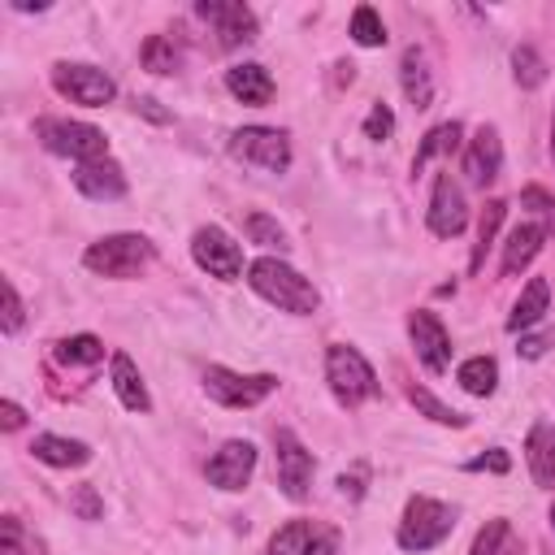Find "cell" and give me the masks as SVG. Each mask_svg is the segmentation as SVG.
Wrapping results in <instances>:
<instances>
[{"mask_svg": "<svg viewBox=\"0 0 555 555\" xmlns=\"http://www.w3.org/2000/svg\"><path fill=\"white\" fill-rule=\"evenodd\" d=\"M247 282H251V291H256L260 299H269L273 308H282V312H291V317H312V312L321 308L317 286H312L299 269H291L286 260H278V256L251 260Z\"/></svg>", "mask_w": 555, "mask_h": 555, "instance_id": "6da1fadb", "label": "cell"}, {"mask_svg": "<svg viewBox=\"0 0 555 555\" xmlns=\"http://www.w3.org/2000/svg\"><path fill=\"white\" fill-rule=\"evenodd\" d=\"M152 243L143 238V234H104V238H95L87 251H82V264L91 269V273H100V278H134V273H143L147 264H152Z\"/></svg>", "mask_w": 555, "mask_h": 555, "instance_id": "7a4b0ae2", "label": "cell"}, {"mask_svg": "<svg viewBox=\"0 0 555 555\" xmlns=\"http://www.w3.org/2000/svg\"><path fill=\"white\" fill-rule=\"evenodd\" d=\"M35 139L56 152V156H69L74 165H87V160H104L108 156V139L104 130L87 126V121H65V117H39L35 121Z\"/></svg>", "mask_w": 555, "mask_h": 555, "instance_id": "3957f363", "label": "cell"}, {"mask_svg": "<svg viewBox=\"0 0 555 555\" xmlns=\"http://www.w3.org/2000/svg\"><path fill=\"white\" fill-rule=\"evenodd\" d=\"M325 382H330V390H334V399H338L343 408H356V403H364V399L377 395V373H373V364H369L356 347H347V343H334V347L325 351Z\"/></svg>", "mask_w": 555, "mask_h": 555, "instance_id": "277c9868", "label": "cell"}, {"mask_svg": "<svg viewBox=\"0 0 555 555\" xmlns=\"http://www.w3.org/2000/svg\"><path fill=\"white\" fill-rule=\"evenodd\" d=\"M451 529H455V512H451L447 503L429 499V494H416V499H408L395 538H399L403 551H429V546H438L442 538H451Z\"/></svg>", "mask_w": 555, "mask_h": 555, "instance_id": "5b68a950", "label": "cell"}, {"mask_svg": "<svg viewBox=\"0 0 555 555\" xmlns=\"http://www.w3.org/2000/svg\"><path fill=\"white\" fill-rule=\"evenodd\" d=\"M273 390H278L273 373H234V369H221V364L204 369V395L221 408H256Z\"/></svg>", "mask_w": 555, "mask_h": 555, "instance_id": "8992f818", "label": "cell"}, {"mask_svg": "<svg viewBox=\"0 0 555 555\" xmlns=\"http://www.w3.org/2000/svg\"><path fill=\"white\" fill-rule=\"evenodd\" d=\"M52 87L69 100V104H87V108H104L113 95H117V82L95 69V65H82V61H61L52 65Z\"/></svg>", "mask_w": 555, "mask_h": 555, "instance_id": "52a82bcc", "label": "cell"}, {"mask_svg": "<svg viewBox=\"0 0 555 555\" xmlns=\"http://www.w3.org/2000/svg\"><path fill=\"white\" fill-rule=\"evenodd\" d=\"M230 156L243 160V165L282 173V169L291 165V143H286V134L273 130V126H243V130L230 134Z\"/></svg>", "mask_w": 555, "mask_h": 555, "instance_id": "ba28073f", "label": "cell"}, {"mask_svg": "<svg viewBox=\"0 0 555 555\" xmlns=\"http://www.w3.org/2000/svg\"><path fill=\"white\" fill-rule=\"evenodd\" d=\"M191 256H195V264H199L208 278L234 282V278L243 273V247H238L221 225H199L195 238H191Z\"/></svg>", "mask_w": 555, "mask_h": 555, "instance_id": "9c48e42d", "label": "cell"}, {"mask_svg": "<svg viewBox=\"0 0 555 555\" xmlns=\"http://www.w3.org/2000/svg\"><path fill=\"white\" fill-rule=\"evenodd\" d=\"M273 451H278V486L286 499H308V486H312V451L299 442L295 429H273Z\"/></svg>", "mask_w": 555, "mask_h": 555, "instance_id": "30bf717a", "label": "cell"}, {"mask_svg": "<svg viewBox=\"0 0 555 555\" xmlns=\"http://www.w3.org/2000/svg\"><path fill=\"white\" fill-rule=\"evenodd\" d=\"M195 17L212 26V35H217L221 48L251 43L256 30H260V26H256V13H251L247 4H238V0H199V4H195Z\"/></svg>", "mask_w": 555, "mask_h": 555, "instance_id": "8fae6325", "label": "cell"}, {"mask_svg": "<svg viewBox=\"0 0 555 555\" xmlns=\"http://www.w3.org/2000/svg\"><path fill=\"white\" fill-rule=\"evenodd\" d=\"M334 551H338V533L321 520H286L269 538V555H334Z\"/></svg>", "mask_w": 555, "mask_h": 555, "instance_id": "7c38bea8", "label": "cell"}, {"mask_svg": "<svg viewBox=\"0 0 555 555\" xmlns=\"http://www.w3.org/2000/svg\"><path fill=\"white\" fill-rule=\"evenodd\" d=\"M429 230L438 238H455L464 225H468V208H464V191L455 186L451 173H438L434 178V191H429V212H425Z\"/></svg>", "mask_w": 555, "mask_h": 555, "instance_id": "4fadbf2b", "label": "cell"}, {"mask_svg": "<svg viewBox=\"0 0 555 555\" xmlns=\"http://www.w3.org/2000/svg\"><path fill=\"white\" fill-rule=\"evenodd\" d=\"M251 468H256V447H251L247 438L221 442V447L212 451V460L204 464V473H208V481H212L217 490H243L247 477H251Z\"/></svg>", "mask_w": 555, "mask_h": 555, "instance_id": "5bb4252c", "label": "cell"}, {"mask_svg": "<svg viewBox=\"0 0 555 555\" xmlns=\"http://www.w3.org/2000/svg\"><path fill=\"white\" fill-rule=\"evenodd\" d=\"M408 334H412L416 360L429 373H447V364H451V334L442 330V321L434 312H412L408 317Z\"/></svg>", "mask_w": 555, "mask_h": 555, "instance_id": "9a60e30c", "label": "cell"}, {"mask_svg": "<svg viewBox=\"0 0 555 555\" xmlns=\"http://www.w3.org/2000/svg\"><path fill=\"white\" fill-rule=\"evenodd\" d=\"M499 169H503L499 130H494V126H481V130L468 139V147H464V178H468L473 186H486V182L499 178Z\"/></svg>", "mask_w": 555, "mask_h": 555, "instance_id": "2e32d148", "label": "cell"}, {"mask_svg": "<svg viewBox=\"0 0 555 555\" xmlns=\"http://www.w3.org/2000/svg\"><path fill=\"white\" fill-rule=\"evenodd\" d=\"M74 186L87 195V199H121L126 195V173L117 160H87V165H74Z\"/></svg>", "mask_w": 555, "mask_h": 555, "instance_id": "e0dca14e", "label": "cell"}, {"mask_svg": "<svg viewBox=\"0 0 555 555\" xmlns=\"http://www.w3.org/2000/svg\"><path fill=\"white\" fill-rule=\"evenodd\" d=\"M225 91H230L238 104L260 108V104H269V100H273V78H269V69H264V65L247 61V65L225 69Z\"/></svg>", "mask_w": 555, "mask_h": 555, "instance_id": "ac0fdd59", "label": "cell"}, {"mask_svg": "<svg viewBox=\"0 0 555 555\" xmlns=\"http://www.w3.org/2000/svg\"><path fill=\"white\" fill-rule=\"evenodd\" d=\"M542 243H546V225H538V221L516 225V230L507 234V243H503V273L516 278L520 269H529V260L542 251Z\"/></svg>", "mask_w": 555, "mask_h": 555, "instance_id": "d6986e66", "label": "cell"}, {"mask_svg": "<svg viewBox=\"0 0 555 555\" xmlns=\"http://www.w3.org/2000/svg\"><path fill=\"white\" fill-rule=\"evenodd\" d=\"M546 308H551V282H546V278H529V282H525V291L516 295L512 312H507V330H512V334H520V330L538 325V321L546 317Z\"/></svg>", "mask_w": 555, "mask_h": 555, "instance_id": "ffe728a7", "label": "cell"}, {"mask_svg": "<svg viewBox=\"0 0 555 555\" xmlns=\"http://www.w3.org/2000/svg\"><path fill=\"white\" fill-rule=\"evenodd\" d=\"M30 455H35L39 464H52V468H78V464H87V460H91V447H87V442H78V438L39 434V438L30 442Z\"/></svg>", "mask_w": 555, "mask_h": 555, "instance_id": "44dd1931", "label": "cell"}, {"mask_svg": "<svg viewBox=\"0 0 555 555\" xmlns=\"http://www.w3.org/2000/svg\"><path fill=\"white\" fill-rule=\"evenodd\" d=\"M113 390H117L121 408H130V412H147V408H152V395H147L139 369H134V360H130L126 351L113 356Z\"/></svg>", "mask_w": 555, "mask_h": 555, "instance_id": "7402d4cb", "label": "cell"}, {"mask_svg": "<svg viewBox=\"0 0 555 555\" xmlns=\"http://www.w3.org/2000/svg\"><path fill=\"white\" fill-rule=\"evenodd\" d=\"M399 82H403V95L412 108H429L434 104V82H429V69H425V56L416 48L403 52L399 61Z\"/></svg>", "mask_w": 555, "mask_h": 555, "instance_id": "603a6c76", "label": "cell"}, {"mask_svg": "<svg viewBox=\"0 0 555 555\" xmlns=\"http://www.w3.org/2000/svg\"><path fill=\"white\" fill-rule=\"evenodd\" d=\"M460 134H464V126H460V121H442V126H434V130L421 139L416 156H412V173H416V169H425L434 156H451V152L460 147Z\"/></svg>", "mask_w": 555, "mask_h": 555, "instance_id": "cb8c5ba5", "label": "cell"}, {"mask_svg": "<svg viewBox=\"0 0 555 555\" xmlns=\"http://www.w3.org/2000/svg\"><path fill=\"white\" fill-rule=\"evenodd\" d=\"M468 555H520V538H516L512 520H486V529H477Z\"/></svg>", "mask_w": 555, "mask_h": 555, "instance_id": "d4e9b609", "label": "cell"}, {"mask_svg": "<svg viewBox=\"0 0 555 555\" xmlns=\"http://www.w3.org/2000/svg\"><path fill=\"white\" fill-rule=\"evenodd\" d=\"M529 473L538 486H555V429L546 425L529 434Z\"/></svg>", "mask_w": 555, "mask_h": 555, "instance_id": "484cf974", "label": "cell"}, {"mask_svg": "<svg viewBox=\"0 0 555 555\" xmlns=\"http://www.w3.org/2000/svg\"><path fill=\"white\" fill-rule=\"evenodd\" d=\"M503 212H507V204H503V199H486V208H481V221H477L473 260H468V269H473V273L481 269V260H486V251H490V243H494V234H499V225H503Z\"/></svg>", "mask_w": 555, "mask_h": 555, "instance_id": "4316f807", "label": "cell"}, {"mask_svg": "<svg viewBox=\"0 0 555 555\" xmlns=\"http://www.w3.org/2000/svg\"><path fill=\"white\" fill-rule=\"evenodd\" d=\"M460 386L468 390V395H494V386H499V364L490 360V356H473V360H464L460 364Z\"/></svg>", "mask_w": 555, "mask_h": 555, "instance_id": "83f0119b", "label": "cell"}, {"mask_svg": "<svg viewBox=\"0 0 555 555\" xmlns=\"http://www.w3.org/2000/svg\"><path fill=\"white\" fill-rule=\"evenodd\" d=\"M56 360L78 369V364H100L104 360V343L95 334H74V338H61L56 343Z\"/></svg>", "mask_w": 555, "mask_h": 555, "instance_id": "f1b7e54d", "label": "cell"}, {"mask_svg": "<svg viewBox=\"0 0 555 555\" xmlns=\"http://www.w3.org/2000/svg\"><path fill=\"white\" fill-rule=\"evenodd\" d=\"M139 61H143V69H152V74H173V69L182 65V52H178V43H173L169 35H152V39L143 43Z\"/></svg>", "mask_w": 555, "mask_h": 555, "instance_id": "f546056e", "label": "cell"}, {"mask_svg": "<svg viewBox=\"0 0 555 555\" xmlns=\"http://www.w3.org/2000/svg\"><path fill=\"white\" fill-rule=\"evenodd\" d=\"M408 399L416 403V412H425V416H429V421H438V425H451V429H464V425H468V416H464V412L447 408V403H442V399H434L425 386H412V390H408Z\"/></svg>", "mask_w": 555, "mask_h": 555, "instance_id": "4dcf8cb0", "label": "cell"}, {"mask_svg": "<svg viewBox=\"0 0 555 555\" xmlns=\"http://www.w3.org/2000/svg\"><path fill=\"white\" fill-rule=\"evenodd\" d=\"M512 74H516V82H520L525 91H533V87L546 82V61H542L529 43H520V48L512 52Z\"/></svg>", "mask_w": 555, "mask_h": 555, "instance_id": "1f68e13d", "label": "cell"}, {"mask_svg": "<svg viewBox=\"0 0 555 555\" xmlns=\"http://www.w3.org/2000/svg\"><path fill=\"white\" fill-rule=\"evenodd\" d=\"M351 39H356L360 48H382V43H386V26H382L377 9L360 4V9L351 13Z\"/></svg>", "mask_w": 555, "mask_h": 555, "instance_id": "d6a6232c", "label": "cell"}, {"mask_svg": "<svg viewBox=\"0 0 555 555\" xmlns=\"http://www.w3.org/2000/svg\"><path fill=\"white\" fill-rule=\"evenodd\" d=\"M247 238L260 243V247H278V251H286V234H282V225H278L273 217H264V212H251V217H247Z\"/></svg>", "mask_w": 555, "mask_h": 555, "instance_id": "836d02e7", "label": "cell"}, {"mask_svg": "<svg viewBox=\"0 0 555 555\" xmlns=\"http://www.w3.org/2000/svg\"><path fill=\"white\" fill-rule=\"evenodd\" d=\"M0 295H4V317H0V330H4V334H17V330H22V321H26L22 295H17V286H13L9 278L0 282Z\"/></svg>", "mask_w": 555, "mask_h": 555, "instance_id": "e575fe53", "label": "cell"}, {"mask_svg": "<svg viewBox=\"0 0 555 555\" xmlns=\"http://www.w3.org/2000/svg\"><path fill=\"white\" fill-rule=\"evenodd\" d=\"M390 130H395V113L386 108V104H373L369 108V117H364V139H390Z\"/></svg>", "mask_w": 555, "mask_h": 555, "instance_id": "d590c367", "label": "cell"}, {"mask_svg": "<svg viewBox=\"0 0 555 555\" xmlns=\"http://www.w3.org/2000/svg\"><path fill=\"white\" fill-rule=\"evenodd\" d=\"M69 507H74L82 520H100V516H104V503H100L95 486H78V490L69 494Z\"/></svg>", "mask_w": 555, "mask_h": 555, "instance_id": "8d00e7d4", "label": "cell"}, {"mask_svg": "<svg viewBox=\"0 0 555 555\" xmlns=\"http://www.w3.org/2000/svg\"><path fill=\"white\" fill-rule=\"evenodd\" d=\"M520 204L533 208L538 217H546V225H555V199H551L542 186H525V191H520Z\"/></svg>", "mask_w": 555, "mask_h": 555, "instance_id": "74e56055", "label": "cell"}, {"mask_svg": "<svg viewBox=\"0 0 555 555\" xmlns=\"http://www.w3.org/2000/svg\"><path fill=\"white\" fill-rule=\"evenodd\" d=\"M464 468H468V473H486V468H490V473H507V468H512V460H507V451H486V455L468 460Z\"/></svg>", "mask_w": 555, "mask_h": 555, "instance_id": "f35d334b", "label": "cell"}, {"mask_svg": "<svg viewBox=\"0 0 555 555\" xmlns=\"http://www.w3.org/2000/svg\"><path fill=\"white\" fill-rule=\"evenodd\" d=\"M364 477H369V468H364V464H356L351 473H343V477H338V490H343V494H351V499H360V494H364Z\"/></svg>", "mask_w": 555, "mask_h": 555, "instance_id": "ab89813d", "label": "cell"}, {"mask_svg": "<svg viewBox=\"0 0 555 555\" xmlns=\"http://www.w3.org/2000/svg\"><path fill=\"white\" fill-rule=\"evenodd\" d=\"M0 533H4V542H0V555H22V529H17V520H13V516H4Z\"/></svg>", "mask_w": 555, "mask_h": 555, "instance_id": "60d3db41", "label": "cell"}, {"mask_svg": "<svg viewBox=\"0 0 555 555\" xmlns=\"http://www.w3.org/2000/svg\"><path fill=\"white\" fill-rule=\"evenodd\" d=\"M0 425H4L9 434H13V429H22V425H26V412H22L13 399H4V403H0Z\"/></svg>", "mask_w": 555, "mask_h": 555, "instance_id": "b9f144b4", "label": "cell"}, {"mask_svg": "<svg viewBox=\"0 0 555 555\" xmlns=\"http://www.w3.org/2000/svg\"><path fill=\"white\" fill-rule=\"evenodd\" d=\"M546 347H551V334H533V338H520V356H525V360H538Z\"/></svg>", "mask_w": 555, "mask_h": 555, "instance_id": "7bdbcfd3", "label": "cell"}, {"mask_svg": "<svg viewBox=\"0 0 555 555\" xmlns=\"http://www.w3.org/2000/svg\"><path fill=\"white\" fill-rule=\"evenodd\" d=\"M134 113H143V117H152V121H160V126L169 121V113H165V108H156V100H147V95H143V100H134Z\"/></svg>", "mask_w": 555, "mask_h": 555, "instance_id": "ee69618b", "label": "cell"}, {"mask_svg": "<svg viewBox=\"0 0 555 555\" xmlns=\"http://www.w3.org/2000/svg\"><path fill=\"white\" fill-rule=\"evenodd\" d=\"M551 156H555V113H551Z\"/></svg>", "mask_w": 555, "mask_h": 555, "instance_id": "f6af8a7d", "label": "cell"}, {"mask_svg": "<svg viewBox=\"0 0 555 555\" xmlns=\"http://www.w3.org/2000/svg\"><path fill=\"white\" fill-rule=\"evenodd\" d=\"M551 529H555V503H551Z\"/></svg>", "mask_w": 555, "mask_h": 555, "instance_id": "bcb514c9", "label": "cell"}]
</instances>
